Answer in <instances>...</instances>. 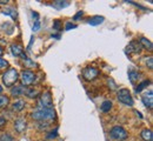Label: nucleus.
Here are the masks:
<instances>
[{
  "instance_id": "30",
  "label": "nucleus",
  "mask_w": 153,
  "mask_h": 141,
  "mask_svg": "<svg viewBox=\"0 0 153 141\" xmlns=\"http://www.w3.org/2000/svg\"><path fill=\"white\" fill-rule=\"evenodd\" d=\"M146 65H147V67H149L150 69H152L153 68V58L152 57H149V59L146 60Z\"/></svg>"
},
{
  "instance_id": "20",
  "label": "nucleus",
  "mask_w": 153,
  "mask_h": 141,
  "mask_svg": "<svg viewBox=\"0 0 153 141\" xmlns=\"http://www.w3.org/2000/svg\"><path fill=\"white\" fill-rule=\"evenodd\" d=\"M25 95H27V97L31 98V99H34V98H37L39 95V91L34 89V88H27Z\"/></svg>"
},
{
  "instance_id": "22",
  "label": "nucleus",
  "mask_w": 153,
  "mask_h": 141,
  "mask_svg": "<svg viewBox=\"0 0 153 141\" xmlns=\"http://www.w3.org/2000/svg\"><path fill=\"white\" fill-rule=\"evenodd\" d=\"M150 83H151V81H150V80L141 81V82H140V83H139V85L135 87V92H137V93H140V92H141V91H143V89H144V88H145L147 85H150Z\"/></svg>"
},
{
  "instance_id": "6",
  "label": "nucleus",
  "mask_w": 153,
  "mask_h": 141,
  "mask_svg": "<svg viewBox=\"0 0 153 141\" xmlns=\"http://www.w3.org/2000/svg\"><path fill=\"white\" fill-rule=\"evenodd\" d=\"M20 80H21L22 86H25V87L26 86H31L36 80V74L30 69H25L20 74Z\"/></svg>"
},
{
  "instance_id": "21",
  "label": "nucleus",
  "mask_w": 153,
  "mask_h": 141,
  "mask_svg": "<svg viewBox=\"0 0 153 141\" xmlns=\"http://www.w3.org/2000/svg\"><path fill=\"white\" fill-rule=\"evenodd\" d=\"M10 103V98L7 95H1L0 94V108H5L7 107Z\"/></svg>"
},
{
  "instance_id": "26",
  "label": "nucleus",
  "mask_w": 153,
  "mask_h": 141,
  "mask_svg": "<svg viewBox=\"0 0 153 141\" xmlns=\"http://www.w3.org/2000/svg\"><path fill=\"white\" fill-rule=\"evenodd\" d=\"M57 135H58V128H54L52 132H50V134H47V139L57 138Z\"/></svg>"
},
{
  "instance_id": "32",
  "label": "nucleus",
  "mask_w": 153,
  "mask_h": 141,
  "mask_svg": "<svg viewBox=\"0 0 153 141\" xmlns=\"http://www.w3.org/2000/svg\"><path fill=\"white\" fill-rule=\"evenodd\" d=\"M39 30H40V22H39V20H38L33 24V31L37 32V31H39Z\"/></svg>"
},
{
  "instance_id": "16",
  "label": "nucleus",
  "mask_w": 153,
  "mask_h": 141,
  "mask_svg": "<svg viewBox=\"0 0 153 141\" xmlns=\"http://www.w3.org/2000/svg\"><path fill=\"white\" fill-rule=\"evenodd\" d=\"M2 13H4L5 16H8V17L13 18V19H16L17 16H18V14H17V11H16L14 7H5L4 11H2Z\"/></svg>"
},
{
  "instance_id": "18",
  "label": "nucleus",
  "mask_w": 153,
  "mask_h": 141,
  "mask_svg": "<svg viewBox=\"0 0 153 141\" xmlns=\"http://www.w3.org/2000/svg\"><path fill=\"white\" fill-rule=\"evenodd\" d=\"M141 138L144 141H153V134L151 129H144L141 132Z\"/></svg>"
},
{
  "instance_id": "17",
  "label": "nucleus",
  "mask_w": 153,
  "mask_h": 141,
  "mask_svg": "<svg viewBox=\"0 0 153 141\" xmlns=\"http://www.w3.org/2000/svg\"><path fill=\"white\" fill-rule=\"evenodd\" d=\"M112 101L111 100H105L102 103H101V106H100V108H101V112H104V113H107V112H110L111 109H112Z\"/></svg>"
},
{
  "instance_id": "14",
  "label": "nucleus",
  "mask_w": 153,
  "mask_h": 141,
  "mask_svg": "<svg viewBox=\"0 0 153 141\" xmlns=\"http://www.w3.org/2000/svg\"><path fill=\"white\" fill-rule=\"evenodd\" d=\"M104 20H105V18H104V17H100V16H94V17L90 18L87 22H88L91 26H98V25L102 24V22H104Z\"/></svg>"
},
{
  "instance_id": "7",
  "label": "nucleus",
  "mask_w": 153,
  "mask_h": 141,
  "mask_svg": "<svg viewBox=\"0 0 153 141\" xmlns=\"http://www.w3.org/2000/svg\"><path fill=\"white\" fill-rule=\"evenodd\" d=\"M99 74H100V72H99V69L96 68V67H86L82 71V77H84L85 80L87 81L96 80L97 78L99 77Z\"/></svg>"
},
{
  "instance_id": "2",
  "label": "nucleus",
  "mask_w": 153,
  "mask_h": 141,
  "mask_svg": "<svg viewBox=\"0 0 153 141\" xmlns=\"http://www.w3.org/2000/svg\"><path fill=\"white\" fill-rule=\"evenodd\" d=\"M19 80V73L16 68H10L2 74V82L6 87H12Z\"/></svg>"
},
{
  "instance_id": "11",
  "label": "nucleus",
  "mask_w": 153,
  "mask_h": 141,
  "mask_svg": "<svg viewBox=\"0 0 153 141\" xmlns=\"http://www.w3.org/2000/svg\"><path fill=\"white\" fill-rule=\"evenodd\" d=\"M26 89H27V87H25V86H22V85H20V86H14V87L11 89V94H12L13 97H22V95L26 94Z\"/></svg>"
},
{
  "instance_id": "23",
  "label": "nucleus",
  "mask_w": 153,
  "mask_h": 141,
  "mask_svg": "<svg viewBox=\"0 0 153 141\" xmlns=\"http://www.w3.org/2000/svg\"><path fill=\"white\" fill-rule=\"evenodd\" d=\"M54 7H57V8H64V7H67V6H70V2L68 1H61V0H57V1H54Z\"/></svg>"
},
{
  "instance_id": "31",
  "label": "nucleus",
  "mask_w": 153,
  "mask_h": 141,
  "mask_svg": "<svg viewBox=\"0 0 153 141\" xmlns=\"http://www.w3.org/2000/svg\"><path fill=\"white\" fill-rule=\"evenodd\" d=\"M82 16H84V12H82V11H79V12L76 13V16L73 17V20L78 21V20H79V19H80V18H81V17H82Z\"/></svg>"
},
{
  "instance_id": "37",
  "label": "nucleus",
  "mask_w": 153,
  "mask_h": 141,
  "mask_svg": "<svg viewBox=\"0 0 153 141\" xmlns=\"http://www.w3.org/2000/svg\"><path fill=\"white\" fill-rule=\"evenodd\" d=\"M1 92H2V87L0 86V93H1Z\"/></svg>"
},
{
  "instance_id": "33",
  "label": "nucleus",
  "mask_w": 153,
  "mask_h": 141,
  "mask_svg": "<svg viewBox=\"0 0 153 141\" xmlns=\"http://www.w3.org/2000/svg\"><path fill=\"white\" fill-rule=\"evenodd\" d=\"M6 123H7V120H6L4 117H0V128H2Z\"/></svg>"
},
{
  "instance_id": "25",
  "label": "nucleus",
  "mask_w": 153,
  "mask_h": 141,
  "mask_svg": "<svg viewBox=\"0 0 153 141\" xmlns=\"http://www.w3.org/2000/svg\"><path fill=\"white\" fill-rule=\"evenodd\" d=\"M107 83H108V87H110L111 89H113V91H115V89L118 88V86H117V83L114 82V80H113V79H111V78L107 80Z\"/></svg>"
},
{
  "instance_id": "8",
  "label": "nucleus",
  "mask_w": 153,
  "mask_h": 141,
  "mask_svg": "<svg viewBox=\"0 0 153 141\" xmlns=\"http://www.w3.org/2000/svg\"><path fill=\"white\" fill-rule=\"evenodd\" d=\"M141 100H143L144 105H145L146 107L152 108V106H153V92H152V89H150V91L145 92V93L143 94V97H141Z\"/></svg>"
},
{
  "instance_id": "12",
  "label": "nucleus",
  "mask_w": 153,
  "mask_h": 141,
  "mask_svg": "<svg viewBox=\"0 0 153 141\" xmlns=\"http://www.w3.org/2000/svg\"><path fill=\"white\" fill-rule=\"evenodd\" d=\"M11 53L14 57H21L24 54V48L19 44H12L11 45Z\"/></svg>"
},
{
  "instance_id": "1",
  "label": "nucleus",
  "mask_w": 153,
  "mask_h": 141,
  "mask_svg": "<svg viewBox=\"0 0 153 141\" xmlns=\"http://www.w3.org/2000/svg\"><path fill=\"white\" fill-rule=\"evenodd\" d=\"M32 119L40 122H46V121H51V120H56L57 118V114H56V111L53 108H38L36 109L32 114H31Z\"/></svg>"
},
{
  "instance_id": "34",
  "label": "nucleus",
  "mask_w": 153,
  "mask_h": 141,
  "mask_svg": "<svg viewBox=\"0 0 153 141\" xmlns=\"http://www.w3.org/2000/svg\"><path fill=\"white\" fill-rule=\"evenodd\" d=\"M8 2V0H0V5H6Z\"/></svg>"
},
{
  "instance_id": "29",
  "label": "nucleus",
  "mask_w": 153,
  "mask_h": 141,
  "mask_svg": "<svg viewBox=\"0 0 153 141\" xmlns=\"http://www.w3.org/2000/svg\"><path fill=\"white\" fill-rule=\"evenodd\" d=\"M76 24H72L71 21H68V22L66 24V26H65V30H66V31H70V30H72V28H76Z\"/></svg>"
},
{
  "instance_id": "36",
  "label": "nucleus",
  "mask_w": 153,
  "mask_h": 141,
  "mask_svg": "<svg viewBox=\"0 0 153 141\" xmlns=\"http://www.w3.org/2000/svg\"><path fill=\"white\" fill-rule=\"evenodd\" d=\"M2 53H4V49H2V48H1V47H0V57H1V55H2Z\"/></svg>"
},
{
  "instance_id": "10",
  "label": "nucleus",
  "mask_w": 153,
  "mask_h": 141,
  "mask_svg": "<svg viewBox=\"0 0 153 141\" xmlns=\"http://www.w3.org/2000/svg\"><path fill=\"white\" fill-rule=\"evenodd\" d=\"M143 49L141 45L139 44V41H131L127 46L126 52L127 53H140V51Z\"/></svg>"
},
{
  "instance_id": "35",
  "label": "nucleus",
  "mask_w": 153,
  "mask_h": 141,
  "mask_svg": "<svg viewBox=\"0 0 153 141\" xmlns=\"http://www.w3.org/2000/svg\"><path fill=\"white\" fill-rule=\"evenodd\" d=\"M51 37H52V38H57V39H59V38H60V34H52Z\"/></svg>"
},
{
  "instance_id": "19",
  "label": "nucleus",
  "mask_w": 153,
  "mask_h": 141,
  "mask_svg": "<svg viewBox=\"0 0 153 141\" xmlns=\"http://www.w3.org/2000/svg\"><path fill=\"white\" fill-rule=\"evenodd\" d=\"M139 44L141 45V47H145L146 49L152 51V48H153L152 42L149 40V39H146V38H140V39H139Z\"/></svg>"
},
{
  "instance_id": "28",
  "label": "nucleus",
  "mask_w": 153,
  "mask_h": 141,
  "mask_svg": "<svg viewBox=\"0 0 153 141\" xmlns=\"http://www.w3.org/2000/svg\"><path fill=\"white\" fill-rule=\"evenodd\" d=\"M53 28L57 30V31L61 30V22H60V20H54V22H53Z\"/></svg>"
},
{
  "instance_id": "4",
  "label": "nucleus",
  "mask_w": 153,
  "mask_h": 141,
  "mask_svg": "<svg viewBox=\"0 0 153 141\" xmlns=\"http://www.w3.org/2000/svg\"><path fill=\"white\" fill-rule=\"evenodd\" d=\"M110 135H111L112 139H114L117 141H124L127 139L128 133H127V131L124 127H121V126H114V127H112L110 129Z\"/></svg>"
},
{
  "instance_id": "9",
  "label": "nucleus",
  "mask_w": 153,
  "mask_h": 141,
  "mask_svg": "<svg viewBox=\"0 0 153 141\" xmlns=\"http://www.w3.org/2000/svg\"><path fill=\"white\" fill-rule=\"evenodd\" d=\"M26 126H27V122H26V120L24 118H18V119H16V121H14V129L19 134H21L26 129Z\"/></svg>"
},
{
  "instance_id": "5",
  "label": "nucleus",
  "mask_w": 153,
  "mask_h": 141,
  "mask_svg": "<svg viewBox=\"0 0 153 141\" xmlns=\"http://www.w3.org/2000/svg\"><path fill=\"white\" fill-rule=\"evenodd\" d=\"M39 108H53V100L50 92H45L40 95L38 100Z\"/></svg>"
},
{
  "instance_id": "3",
  "label": "nucleus",
  "mask_w": 153,
  "mask_h": 141,
  "mask_svg": "<svg viewBox=\"0 0 153 141\" xmlns=\"http://www.w3.org/2000/svg\"><path fill=\"white\" fill-rule=\"evenodd\" d=\"M117 98L118 100L120 101L121 103H124L125 106H128V107H132L134 103L133 98L131 95V92L127 89V88H121L118 91L117 93Z\"/></svg>"
},
{
  "instance_id": "15",
  "label": "nucleus",
  "mask_w": 153,
  "mask_h": 141,
  "mask_svg": "<svg viewBox=\"0 0 153 141\" xmlns=\"http://www.w3.org/2000/svg\"><path fill=\"white\" fill-rule=\"evenodd\" d=\"M128 79L132 83H135L137 81L140 79V73L138 71H134V69H130L128 71Z\"/></svg>"
},
{
  "instance_id": "27",
  "label": "nucleus",
  "mask_w": 153,
  "mask_h": 141,
  "mask_svg": "<svg viewBox=\"0 0 153 141\" xmlns=\"http://www.w3.org/2000/svg\"><path fill=\"white\" fill-rule=\"evenodd\" d=\"M6 67H8V62L5 60V59L0 58V69H2V68H6Z\"/></svg>"
},
{
  "instance_id": "13",
  "label": "nucleus",
  "mask_w": 153,
  "mask_h": 141,
  "mask_svg": "<svg viewBox=\"0 0 153 141\" xmlns=\"http://www.w3.org/2000/svg\"><path fill=\"white\" fill-rule=\"evenodd\" d=\"M25 105H26V102L22 100V99H19V100H17L13 102L12 108H13L14 112H20V111H22V109L25 108Z\"/></svg>"
},
{
  "instance_id": "24",
  "label": "nucleus",
  "mask_w": 153,
  "mask_h": 141,
  "mask_svg": "<svg viewBox=\"0 0 153 141\" xmlns=\"http://www.w3.org/2000/svg\"><path fill=\"white\" fill-rule=\"evenodd\" d=\"M0 141H14V138L10 133H2L0 135Z\"/></svg>"
}]
</instances>
